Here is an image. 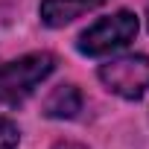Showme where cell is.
Returning <instances> with one entry per match:
<instances>
[{"mask_svg": "<svg viewBox=\"0 0 149 149\" xmlns=\"http://www.w3.org/2000/svg\"><path fill=\"white\" fill-rule=\"evenodd\" d=\"M56 67L50 53H29L15 61L0 64V105H18L24 102Z\"/></svg>", "mask_w": 149, "mask_h": 149, "instance_id": "1", "label": "cell"}, {"mask_svg": "<svg viewBox=\"0 0 149 149\" xmlns=\"http://www.w3.org/2000/svg\"><path fill=\"white\" fill-rule=\"evenodd\" d=\"M134 35H137V18L123 9V12H114L97 21L91 29H85L79 35V50L85 56H108L126 47L129 41H134Z\"/></svg>", "mask_w": 149, "mask_h": 149, "instance_id": "2", "label": "cell"}, {"mask_svg": "<svg viewBox=\"0 0 149 149\" xmlns=\"http://www.w3.org/2000/svg\"><path fill=\"white\" fill-rule=\"evenodd\" d=\"M102 85L123 97V100H140L149 91V56H120L100 67Z\"/></svg>", "mask_w": 149, "mask_h": 149, "instance_id": "3", "label": "cell"}, {"mask_svg": "<svg viewBox=\"0 0 149 149\" xmlns=\"http://www.w3.org/2000/svg\"><path fill=\"white\" fill-rule=\"evenodd\" d=\"M102 3L105 0H41L38 12H41V21L56 29V26H64L70 21H76L79 15L102 6Z\"/></svg>", "mask_w": 149, "mask_h": 149, "instance_id": "4", "label": "cell"}, {"mask_svg": "<svg viewBox=\"0 0 149 149\" xmlns=\"http://www.w3.org/2000/svg\"><path fill=\"white\" fill-rule=\"evenodd\" d=\"M79 111H82V94L73 85H58L44 102V114L53 120H70Z\"/></svg>", "mask_w": 149, "mask_h": 149, "instance_id": "5", "label": "cell"}, {"mask_svg": "<svg viewBox=\"0 0 149 149\" xmlns=\"http://www.w3.org/2000/svg\"><path fill=\"white\" fill-rule=\"evenodd\" d=\"M18 140H21L18 126L12 120H6V117H0V149H15Z\"/></svg>", "mask_w": 149, "mask_h": 149, "instance_id": "6", "label": "cell"}]
</instances>
